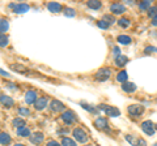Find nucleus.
<instances>
[{
    "instance_id": "obj_19",
    "label": "nucleus",
    "mask_w": 157,
    "mask_h": 146,
    "mask_svg": "<svg viewBox=\"0 0 157 146\" xmlns=\"http://www.w3.org/2000/svg\"><path fill=\"white\" fill-rule=\"evenodd\" d=\"M11 69L16 71L18 73H29V69L24 65V64H20V63H16V64H11Z\"/></svg>"
},
{
    "instance_id": "obj_10",
    "label": "nucleus",
    "mask_w": 157,
    "mask_h": 146,
    "mask_svg": "<svg viewBox=\"0 0 157 146\" xmlns=\"http://www.w3.org/2000/svg\"><path fill=\"white\" fill-rule=\"evenodd\" d=\"M29 140H30V142L33 145H41L43 142V140H45V136H43L42 132H36L29 137Z\"/></svg>"
},
{
    "instance_id": "obj_46",
    "label": "nucleus",
    "mask_w": 157,
    "mask_h": 146,
    "mask_svg": "<svg viewBox=\"0 0 157 146\" xmlns=\"http://www.w3.org/2000/svg\"><path fill=\"white\" fill-rule=\"evenodd\" d=\"M156 130H157V124H156Z\"/></svg>"
},
{
    "instance_id": "obj_39",
    "label": "nucleus",
    "mask_w": 157,
    "mask_h": 146,
    "mask_svg": "<svg viewBox=\"0 0 157 146\" xmlns=\"http://www.w3.org/2000/svg\"><path fill=\"white\" fill-rule=\"evenodd\" d=\"M113 55H114V57H117V56H119V55H122V51H121V48L118 47V46H115V47H113Z\"/></svg>"
},
{
    "instance_id": "obj_16",
    "label": "nucleus",
    "mask_w": 157,
    "mask_h": 146,
    "mask_svg": "<svg viewBox=\"0 0 157 146\" xmlns=\"http://www.w3.org/2000/svg\"><path fill=\"white\" fill-rule=\"evenodd\" d=\"M137 86L134 84V82H124V84H122V90L124 91V93H134V91H136Z\"/></svg>"
},
{
    "instance_id": "obj_18",
    "label": "nucleus",
    "mask_w": 157,
    "mask_h": 146,
    "mask_svg": "<svg viewBox=\"0 0 157 146\" xmlns=\"http://www.w3.org/2000/svg\"><path fill=\"white\" fill-rule=\"evenodd\" d=\"M47 9L50 11L51 13H58V12H60L62 11V4H59L56 2H50V3H47Z\"/></svg>"
},
{
    "instance_id": "obj_33",
    "label": "nucleus",
    "mask_w": 157,
    "mask_h": 146,
    "mask_svg": "<svg viewBox=\"0 0 157 146\" xmlns=\"http://www.w3.org/2000/svg\"><path fill=\"white\" fill-rule=\"evenodd\" d=\"M136 140H137V137H135V136H132V134H126V141H127L128 144H131L132 146L136 145Z\"/></svg>"
},
{
    "instance_id": "obj_21",
    "label": "nucleus",
    "mask_w": 157,
    "mask_h": 146,
    "mask_svg": "<svg viewBox=\"0 0 157 146\" xmlns=\"http://www.w3.org/2000/svg\"><path fill=\"white\" fill-rule=\"evenodd\" d=\"M86 5L90 9H93V11H98V9L102 7V3L100 2V0H89V2L86 3Z\"/></svg>"
},
{
    "instance_id": "obj_38",
    "label": "nucleus",
    "mask_w": 157,
    "mask_h": 146,
    "mask_svg": "<svg viewBox=\"0 0 157 146\" xmlns=\"http://www.w3.org/2000/svg\"><path fill=\"white\" fill-rule=\"evenodd\" d=\"M135 146H148V144H147V141L144 138H141V137H137L136 140V145Z\"/></svg>"
},
{
    "instance_id": "obj_3",
    "label": "nucleus",
    "mask_w": 157,
    "mask_h": 146,
    "mask_svg": "<svg viewBox=\"0 0 157 146\" xmlns=\"http://www.w3.org/2000/svg\"><path fill=\"white\" fill-rule=\"evenodd\" d=\"M144 111H145V107L141 104H130L127 107V112L132 118H139V116L144 114Z\"/></svg>"
},
{
    "instance_id": "obj_34",
    "label": "nucleus",
    "mask_w": 157,
    "mask_h": 146,
    "mask_svg": "<svg viewBox=\"0 0 157 146\" xmlns=\"http://www.w3.org/2000/svg\"><path fill=\"white\" fill-rule=\"evenodd\" d=\"M64 16H67V17H75L76 16L75 9H72V8H64Z\"/></svg>"
},
{
    "instance_id": "obj_40",
    "label": "nucleus",
    "mask_w": 157,
    "mask_h": 146,
    "mask_svg": "<svg viewBox=\"0 0 157 146\" xmlns=\"http://www.w3.org/2000/svg\"><path fill=\"white\" fill-rule=\"evenodd\" d=\"M7 87L8 89H11V90H13V91H18V87L16 86V84H12V82H8Z\"/></svg>"
},
{
    "instance_id": "obj_11",
    "label": "nucleus",
    "mask_w": 157,
    "mask_h": 146,
    "mask_svg": "<svg viewBox=\"0 0 157 146\" xmlns=\"http://www.w3.org/2000/svg\"><path fill=\"white\" fill-rule=\"evenodd\" d=\"M37 91L36 90H29L25 93V102L26 104H34L37 102Z\"/></svg>"
},
{
    "instance_id": "obj_17",
    "label": "nucleus",
    "mask_w": 157,
    "mask_h": 146,
    "mask_svg": "<svg viewBox=\"0 0 157 146\" xmlns=\"http://www.w3.org/2000/svg\"><path fill=\"white\" fill-rule=\"evenodd\" d=\"M46 106H47V98H45V97H41V98H38L37 102L34 103V108H36L37 111H42Z\"/></svg>"
},
{
    "instance_id": "obj_35",
    "label": "nucleus",
    "mask_w": 157,
    "mask_h": 146,
    "mask_svg": "<svg viewBox=\"0 0 157 146\" xmlns=\"http://www.w3.org/2000/svg\"><path fill=\"white\" fill-rule=\"evenodd\" d=\"M97 26L100 27V29H102V30H106V29H109V24H107L106 21H104V20H100L97 22Z\"/></svg>"
},
{
    "instance_id": "obj_30",
    "label": "nucleus",
    "mask_w": 157,
    "mask_h": 146,
    "mask_svg": "<svg viewBox=\"0 0 157 146\" xmlns=\"http://www.w3.org/2000/svg\"><path fill=\"white\" fill-rule=\"evenodd\" d=\"M9 43V39L6 34H0V47H7Z\"/></svg>"
},
{
    "instance_id": "obj_14",
    "label": "nucleus",
    "mask_w": 157,
    "mask_h": 146,
    "mask_svg": "<svg viewBox=\"0 0 157 146\" xmlns=\"http://www.w3.org/2000/svg\"><path fill=\"white\" fill-rule=\"evenodd\" d=\"M29 9H30V7H29L28 4L20 3V4H16V5H14L13 12H14V13H18V14H22V13H26Z\"/></svg>"
},
{
    "instance_id": "obj_29",
    "label": "nucleus",
    "mask_w": 157,
    "mask_h": 146,
    "mask_svg": "<svg viewBox=\"0 0 157 146\" xmlns=\"http://www.w3.org/2000/svg\"><path fill=\"white\" fill-rule=\"evenodd\" d=\"M60 145L62 146H77L75 141H73L72 138H70V137H63Z\"/></svg>"
},
{
    "instance_id": "obj_22",
    "label": "nucleus",
    "mask_w": 157,
    "mask_h": 146,
    "mask_svg": "<svg viewBox=\"0 0 157 146\" xmlns=\"http://www.w3.org/2000/svg\"><path fill=\"white\" fill-rule=\"evenodd\" d=\"M115 78H117L118 82H121V84H124V82H127V80H128V75H127L126 71H121L117 75Z\"/></svg>"
},
{
    "instance_id": "obj_9",
    "label": "nucleus",
    "mask_w": 157,
    "mask_h": 146,
    "mask_svg": "<svg viewBox=\"0 0 157 146\" xmlns=\"http://www.w3.org/2000/svg\"><path fill=\"white\" fill-rule=\"evenodd\" d=\"M50 110L54 111V112H62V111L66 110V106L63 104L60 100L54 99V100H51V103H50Z\"/></svg>"
},
{
    "instance_id": "obj_1",
    "label": "nucleus",
    "mask_w": 157,
    "mask_h": 146,
    "mask_svg": "<svg viewBox=\"0 0 157 146\" xmlns=\"http://www.w3.org/2000/svg\"><path fill=\"white\" fill-rule=\"evenodd\" d=\"M110 77H111V69L107 67L100 68V69L94 73V78L98 82H105L107 80H110Z\"/></svg>"
},
{
    "instance_id": "obj_26",
    "label": "nucleus",
    "mask_w": 157,
    "mask_h": 146,
    "mask_svg": "<svg viewBox=\"0 0 157 146\" xmlns=\"http://www.w3.org/2000/svg\"><path fill=\"white\" fill-rule=\"evenodd\" d=\"M9 29V22L7 18H0V34H4L6 31H8Z\"/></svg>"
},
{
    "instance_id": "obj_25",
    "label": "nucleus",
    "mask_w": 157,
    "mask_h": 146,
    "mask_svg": "<svg viewBox=\"0 0 157 146\" xmlns=\"http://www.w3.org/2000/svg\"><path fill=\"white\" fill-rule=\"evenodd\" d=\"M151 7H152V2H151V0H144V2L139 3V9L141 12H148Z\"/></svg>"
},
{
    "instance_id": "obj_23",
    "label": "nucleus",
    "mask_w": 157,
    "mask_h": 146,
    "mask_svg": "<svg viewBox=\"0 0 157 146\" xmlns=\"http://www.w3.org/2000/svg\"><path fill=\"white\" fill-rule=\"evenodd\" d=\"M117 22H118V25H119L121 27H123V29H128L131 26V20H128L127 17H121Z\"/></svg>"
},
{
    "instance_id": "obj_37",
    "label": "nucleus",
    "mask_w": 157,
    "mask_h": 146,
    "mask_svg": "<svg viewBox=\"0 0 157 146\" xmlns=\"http://www.w3.org/2000/svg\"><path fill=\"white\" fill-rule=\"evenodd\" d=\"M18 114L21 116H29V115H30V111H29L28 108H25V107H20V108H18Z\"/></svg>"
},
{
    "instance_id": "obj_43",
    "label": "nucleus",
    "mask_w": 157,
    "mask_h": 146,
    "mask_svg": "<svg viewBox=\"0 0 157 146\" xmlns=\"http://www.w3.org/2000/svg\"><path fill=\"white\" fill-rule=\"evenodd\" d=\"M152 26L157 27V16H156V17H153V18H152Z\"/></svg>"
},
{
    "instance_id": "obj_28",
    "label": "nucleus",
    "mask_w": 157,
    "mask_h": 146,
    "mask_svg": "<svg viewBox=\"0 0 157 146\" xmlns=\"http://www.w3.org/2000/svg\"><path fill=\"white\" fill-rule=\"evenodd\" d=\"M80 106L82 107L84 110H86V111H89L90 114H97V110L98 108H96V107H93L92 104H88V103H85V102H80Z\"/></svg>"
},
{
    "instance_id": "obj_5",
    "label": "nucleus",
    "mask_w": 157,
    "mask_h": 146,
    "mask_svg": "<svg viewBox=\"0 0 157 146\" xmlns=\"http://www.w3.org/2000/svg\"><path fill=\"white\" fill-rule=\"evenodd\" d=\"M72 134H73V137H75V140L80 144H85V142H88V140H89V136H88V133L82 128H75Z\"/></svg>"
},
{
    "instance_id": "obj_12",
    "label": "nucleus",
    "mask_w": 157,
    "mask_h": 146,
    "mask_svg": "<svg viewBox=\"0 0 157 146\" xmlns=\"http://www.w3.org/2000/svg\"><path fill=\"white\" fill-rule=\"evenodd\" d=\"M114 63H115V65H117V67H119V68L126 67L127 64H128V57L122 53V55L114 57Z\"/></svg>"
},
{
    "instance_id": "obj_31",
    "label": "nucleus",
    "mask_w": 157,
    "mask_h": 146,
    "mask_svg": "<svg viewBox=\"0 0 157 146\" xmlns=\"http://www.w3.org/2000/svg\"><path fill=\"white\" fill-rule=\"evenodd\" d=\"M147 14H148V17L151 18H153V17H156L157 16V5H152L151 8H149V11L147 12Z\"/></svg>"
},
{
    "instance_id": "obj_6",
    "label": "nucleus",
    "mask_w": 157,
    "mask_h": 146,
    "mask_svg": "<svg viewBox=\"0 0 157 146\" xmlns=\"http://www.w3.org/2000/svg\"><path fill=\"white\" fill-rule=\"evenodd\" d=\"M60 119L64 121V124H67V125H71V124H73L75 121L77 120V118H76V115L72 112V111H64V112L62 114V116H60Z\"/></svg>"
},
{
    "instance_id": "obj_44",
    "label": "nucleus",
    "mask_w": 157,
    "mask_h": 146,
    "mask_svg": "<svg viewBox=\"0 0 157 146\" xmlns=\"http://www.w3.org/2000/svg\"><path fill=\"white\" fill-rule=\"evenodd\" d=\"M126 4H134V2H131V0H126Z\"/></svg>"
},
{
    "instance_id": "obj_47",
    "label": "nucleus",
    "mask_w": 157,
    "mask_h": 146,
    "mask_svg": "<svg viewBox=\"0 0 157 146\" xmlns=\"http://www.w3.org/2000/svg\"><path fill=\"white\" fill-rule=\"evenodd\" d=\"M2 95H3V94H2V93H0V97H2Z\"/></svg>"
},
{
    "instance_id": "obj_7",
    "label": "nucleus",
    "mask_w": 157,
    "mask_h": 146,
    "mask_svg": "<svg viewBox=\"0 0 157 146\" xmlns=\"http://www.w3.org/2000/svg\"><path fill=\"white\" fill-rule=\"evenodd\" d=\"M94 126L100 130H109V124H107V120L102 116H98V118L94 120Z\"/></svg>"
},
{
    "instance_id": "obj_32",
    "label": "nucleus",
    "mask_w": 157,
    "mask_h": 146,
    "mask_svg": "<svg viewBox=\"0 0 157 146\" xmlns=\"http://www.w3.org/2000/svg\"><path fill=\"white\" fill-rule=\"evenodd\" d=\"M102 20L104 21H106L107 24H109V25L111 26L113 24H115L117 21H115V18H114V16H113V14H105L104 16V18H102Z\"/></svg>"
},
{
    "instance_id": "obj_15",
    "label": "nucleus",
    "mask_w": 157,
    "mask_h": 146,
    "mask_svg": "<svg viewBox=\"0 0 157 146\" xmlns=\"http://www.w3.org/2000/svg\"><path fill=\"white\" fill-rule=\"evenodd\" d=\"M117 41H118V43H121V45H123V46H128L132 43V38L130 35H126V34H121V35L117 37Z\"/></svg>"
},
{
    "instance_id": "obj_20",
    "label": "nucleus",
    "mask_w": 157,
    "mask_h": 146,
    "mask_svg": "<svg viewBox=\"0 0 157 146\" xmlns=\"http://www.w3.org/2000/svg\"><path fill=\"white\" fill-rule=\"evenodd\" d=\"M11 141H12V138H11V136H9L8 133H6V132L0 133V144H2L3 146L9 145L11 144Z\"/></svg>"
},
{
    "instance_id": "obj_2",
    "label": "nucleus",
    "mask_w": 157,
    "mask_h": 146,
    "mask_svg": "<svg viewBox=\"0 0 157 146\" xmlns=\"http://www.w3.org/2000/svg\"><path fill=\"white\" fill-rule=\"evenodd\" d=\"M97 108L101 110V111H104V112L107 116H110V118H118V116H121L119 108H117V107H114V106H107V104L102 103V104H98Z\"/></svg>"
},
{
    "instance_id": "obj_13",
    "label": "nucleus",
    "mask_w": 157,
    "mask_h": 146,
    "mask_svg": "<svg viewBox=\"0 0 157 146\" xmlns=\"http://www.w3.org/2000/svg\"><path fill=\"white\" fill-rule=\"evenodd\" d=\"M0 103H2L6 108H11V107L14 104V100L12 97H9V95H2L0 97Z\"/></svg>"
},
{
    "instance_id": "obj_27",
    "label": "nucleus",
    "mask_w": 157,
    "mask_h": 146,
    "mask_svg": "<svg viewBox=\"0 0 157 146\" xmlns=\"http://www.w3.org/2000/svg\"><path fill=\"white\" fill-rule=\"evenodd\" d=\"M12 125L16 126L17 129H20V128H24V126H26V123H25V120H24L22 118H16V119H13Z\"/></svg>"
},
{
    "instance_id": "obj_4",
    "label": "nucleus",
    "mask_w": 157,
    "mask_h": 146,
    "mask_svg": "<svg viewBox=\"0 0 157 146\" xmlns=\"http://www.w3.org/2000/svg\"><path fill=\"white\" fill-rule=\"evenodd\" d=\"M141 130H143L147 136L152 137V136H155V133H156V124L152 120H144L143 123H141Z\"/></svg>"
},
{
    "instance_id": "obj_45",
    "label": "nucleus",
    "mask_w": 157,
    "mask_h": 146,
    "mask_svg": "<svg viewBox=\"0 0 157 146\" xmlns=\"http://www.w3.org/2000/svg\"><path fill=\"white\" fill-rule=\"evenodd\" d=\"M13 146H25V145H22V144H14Z\"/></svg>"
},
{
    "instance_id": "obj_24",
    "label": "nucleus",
    "mask_w": 157,
    "mask_h": 146,
    "mask_svg": "<svg viewBox=\"0 0 157 146\" xmlns=\"http://www.w3.org/2000/svg\"><path fill=\"white\" fill-rule=\"evenodd\" d=\"M17 134L20 137H30L32 133H30V128L29 126H24V128H20L17 129Z\"/></svg>"
},
{
    "instance_id": "obj_8",
    "label": "nucleus",
    "mask_w": 157,
    "mask_h": 146,
    "mask_svg": "<svg viewBox=\"0 0 157 146\" xmlns=\"http://www.w3.org/2000/svg\"><path fill=\"white\" fill-rule=\"evenodd\" d=\"M110 12L113 13V16L114 14H123L126 12V7L122 3H113L110 5Z\"/></svg>"
},
{
    "instance_id": "obj_41",
    "label": "nucleus",
    "mask_w": 157,
    "mask_h": 146,
    "mask_svg": "<svg viewBox=\"0 0 157 146\" xmlns=\"http://www.w3.org/2000/svg\"><path fill=\"white\" fill-rule=\"evenodd\" d=\"M46 146H62V145L59 144L58 141H55V140H51V141H48V142L46 144Z\"/></svg>"
},
{
    "instance_id": "obj_48",
    "label": "nucleus",
    "mask_w": 157,
    "mask_h": 146,
    "mask_svg": "<svg viewBox=\"0 0 157 146\" xmlns=\"http://www.w3.org/2000/svg\"><path fill=\"white\" fill-rule=\"evenodd\" d=\"M85 146H90V145H85Z\"/></svg>"
},
{
    "instance_id": "obj_42",
    "label": "nucleus",
    "mask_w": 157,
    "mask_h": 146,
    "mask_svg": "<svg viewBox=\"0 0 157 146\" xmlns=\"http://www.w3.org/2000/svg\"><path fill=\"white\" fill-rule=\"evenodd\" d=\"M0 75H2L3 77H11V75H9L8 72H6V71H3L2 68H0Z\"/></svg>"
},
{
    "instance_id": "obj_36",
    "label": "nucleus",
    "mask_w": 157,
    "mask_h": 146,
    "mask_svg": "<svg viewBox=\"0 0 157 146\" xmlns=\"http://www.w3.org/2000/svg\"><path fill=\"white\" fill-rule=\"evenodd\" d=\"M152 52H157V47H155V46H148V47L144 48V53H145V55H151Z\"/></svg>"
}]
</instances>
